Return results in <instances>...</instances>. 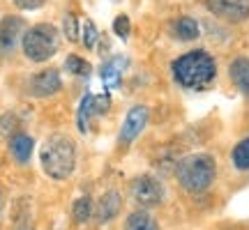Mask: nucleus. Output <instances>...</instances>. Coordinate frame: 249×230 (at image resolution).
<instances>
[{
  "instance_id": "6e6552de",
  "label": "nucleus",
  "mask_w": 249,
  "mask_h": 230,
  "mask_svg": "<svg viewBox=\"0 0 249 230\" xmlns=\"http://www.w3.org/2000/svg\"><path fill=\"white\" fill-rule=\"evenodd\" d=\"M26 35V23L18 16H5L0 21V58L14 53L17 44Z\"/></svg>"
},
{
  "instance_id": "aec40b11",
  "label": "nucleus",
  "mask_w": 249,
  "mask_h": 230,
  "mask_svg": "<svg viewBox=\"0 0 249 230\" xmlns=\"http://www.w3.org/2000/svg\"><path fill=\"white\" fill-rule=\"evenodd\" d=\"M81 33H83V35H81V39H83V46H86V49H92V46L97 44L99 33H97V28H95V23H92L90 18L83 23V26H81Z\"/></svg>"
},
{
  "instance_id": "0eeeda50",
  "label": "nucleus",
  "mask_w": 249,
  "mask_h": 230,
  "mask_svg": "<svg viewBox=\"0 0 249 230\" xmlns=\"http://www.w3.org/2000/svg\"><path fill=\"white\" fill-rule=\"evenodd\" d=\"M111 106V97L108 95H86L81 99L79 106V115H76V122H79V131L88 133V127L92 122V117L104 115Z\"/></svg>"
},
{
  "instance_id": "f3484780",
  "label": "nucleus",
  "mask_w": 249,
  "mask_h": 230,
  "mask_svg": "<svg viewBox=\"0 0 249 230\" xmlns=\"http://www.w3.org/2000/svg\"><path fill=\"white\" fill-rule=\"evenodd\" d=\"M231 161L238 170H249V138H242L231 152Z\"/></svg>"
},
{
  "instance_id": "5701e85b",
  "label": "nucleus",
  "mask_w": 249,
  "mask_h": 230,
  "mask_svg": "<svg viewBox=\"0 0 249 230\" xmlns=\"http://www.w3.org/2000/svg\"><path fill=\"white\" fill-rule=\"evenodd\" d=\"M46 0H14V5H17L18 9H37L42 7Z\"/></svg>"
},
{
  "instance_id": "4be33fe9",
  "label": "nucleus",
  "mask_w": 249,
  "mask_h": 230,
  "mask_svg": "<svg viewBox=\"0 0 249 230\" xmlns=\"http://www.w3.org/2000/svg\"><path fill=\"white\" fill-rule=\"evenodd\" d=\"M129 28H132V23H129V18L124 16V14H120V16L113 21V33H116L118 37H127L129 35Z\"/></svg>"
},
{
  "instance_id": "9b49d317",
  "label": "nucleus",
  "mask_w": 249,
  "mask_h": 230,
  "mask_svg": "<svg viewBox=\"0 0 249 230\" xmlns=\"http://www.w3.org/2000/svg\"><path fill=\"white\" fill-rule=\"evenodd\" d=\"M123 207V198H120V191L111 189L97 200V210H95V216H97V223H107L113 221Z\"/></svg>"
},
{
  "instance_id": "412c9836",
  "label": "nucleus",
  "mask_w": 249,
  "mask_h": 230,
  "mask_svg": "<svg viewBox=\"0 0 249 230\" xmlns=\"http://www.w3.org/2000/svg\"><path fill=\"white\" fill-rule=\"evenodd\" d=\"M62 33H65V37H67L70 42H76V39H79L81 28H79V21H76L74 14H67V16H65V21H62Z\"/></svg>"
},
{
  "instance_id": "f257e3e1",
  "label": "nucleus",
  "mask_w": 249,
  "mask_h": 230,
  "mask_svg": "<svg viewBox=\"0 0 249 230\" xmlns=\"http://www.w3.org/2000/svg\"><path fill=\"white\" fill-rule=\"evenodd\" d=\"M171 69H173L176 83L187 90H205L217 76V65H214L213 55L201 49L180 55Z\"/></svg>"
},
{
  "instance_id": "423d86ee",
  "label": "nucleus",
  "mask_w": 249,
  "mask_h": 230,
  "mask_svg": "<svg viewBox=\"0 0 249 230\" xmlns=\"http://www.w3.org/2000/svg\"><path fill=\"white\" fill-rule=\"evenodd\" d=\"M148 117H150L148 106L136 104V106L129 108V113H127V117H124V122H123V129H120V136H118L120 148H129V145L139 138V133H141L143 129H145V124H148Z\"/></svg>"
},
{
  "instance_id": "2eb2a0df",
  "label": "nucleus",
  "mask_w": 249,
  "mask_h": 230,
  "mask_svg": "<svg viewBox=\"0 0 249 230\" xmlns=\"http://www.w3.org/2000/svg\"><path fill=\"white\" fill-rule=\"evenodd\" d=\"M171 35L176 37V39H180V42H192V39H196L201 33H198V23H196L194 18L180 16L171 23Z\"/></svg>"
},
{
  "instance_id": "f03ea898",
  "label": "nucleus",
  "mask_w": 249,
  "mask_h": 230,
  "mask_svg": "<svg viewBox=\"0 0 249 230\" xmlns=\"http://www.w3.org/2000/svg\"><path fill=\"white\" fill-rule=\"evenodd\" d=\"M39 161H42V168H44V173L49 177L67 180L74 173V166H76V145H74L70 136L53 133L42 145Z\"/></svg>"
},
{
  "instance_id": "39448f33",
  "label": "nucleus",
  "mask_w": 249,
  "mask_h": 230,
  "mask_svg": "<svg viewBox=\"0 0 249 230\" xmlns=\"http://www.w3.org/2000/svg\"><path fill=\"white\" fill-rule=\"evenodd\" d=\"M129 194H132L134 203L141 205L143 210L148 207H157V205L164 203V196H166V189L157 177L152 175H139L129 186Z\"/></svg>"
},
{
  "instance_id": "9d476101",
  "label": "nucleus",
  "mask_w": 249,
  "mask_h": 230,
  "mask_svg": "<svg viewBox=\"0 0 249 230\" xmlns=\"http://www.w3.org/2000/svg\"><path fill=\"white\" fill-rule=\"evenodd\" d=\"M62 88V81L58 69H44V71H37L28 79V92L33 97H51L55 92H60Z\"/></svg>"
},
{
  "instance_id": "f8f14e48",
  "label": "nucleus",
  "mask_w": 249,
  "mask_h": 230,
  "mask_svg": "<svg viewBox=\"0 0 249 230\" xmlns=\"http://www.w3.org/2000/svg\"><path fill=\"white\" fill-rule=\"evenodd\" d=\"M33 148H35V141L28 136V133H12L9 136V152L12 157L18 161V164H26L33 154Z\"/></svg>"
},
{
  "instance_id": "7ed1b4c3",
  "label": "nucleus",
  "mask_w": 249,
  "mask_h": 230,
  "mask_svg": "<svg viewBox=\"0 0 249 230\" xmlns=\"http://www.w3.org/2000/svg\"><path fill=\"white\" fill-rule=\"evenodd\" d=\"M217 175V164L210 154H189L178 164L176 177L180 186L189 194H203L205 189H210Z\"/></svg>"
},
{
  "instance_id": "6ab92c4d",
  "label": "nucleus",
  "mask_w": 249,
  "mask_h": 230,
  "mask_svg": "<svg viewBox=\"0 0 249 230\" xmlns=\"http://www.w3.org/2000/svg\"><path fill=\"white\" fill-rule=\"evenodd\" d=\"M65 67L71 71V74H76V76H88L90 74V65L83 58L79 55H70L67 60H65Z\"/></svg>"
},
{
  "instance_id": "4468645a",
  "label": "nucleus",
  "mask_w": 249,
  "mask_h": 230,
  "mask_svg": "<svg viewBox=\"0 0 249 230\" xmlns=\"http://www.w3.org/2000/svg\"><path fill=\"white\" fill-rule=\"evenodd\" d=\"M124 58L116 55V58H111V60L102 67V81H104V85L107 88H118L120 85V81H123V74H124Z\"/></svg>"
},
{
  "instance_id": "20e7f679",
  "label": "nucleus",
  "mask_w": 249,
  "mask_h": 230,
  "mask_svg": "<svg viewBox=\"0 0 249 230\" xmlns=\"http://www.w3.org/2000/svg\"><path fill=\"white\" fill-rule=\"evenodd\" d=\"M23 55L33 62H46L51 60L58 49H60V35L51 23H37L28 28L23 39H21Z\"/></svg>"
},
{
  "instance_id": "1a4fd4ad",
  "label": "nucleus",
  "mask_w": 249,
  "mask_h": 230,
  "mask_svg": "<svg viewBox=\"0 0 249 230\" xmlns=\"http://www.w3.org/2000/svg\"><path fill=\"white\" fill-rule=\"evenodd\" d=\"M205 7L231 23H240L249 16V0H205Z\"/></svg>"
},
{
  "instance_id": "ddd939ff",
  "label": "nucleus",
  "mask_w": 249,
  "mask_h": 230,
  "mask_svg": "<svg viewBox=\"0 0 249 230\" xmlns=\"http://www.w3.org/2000/svg\"><path fill=\"white\" fill-rule=\"evenodd\" d=\"M231 81L245 97H249V58H235L229 67Z\"/></svg>"
},
{
  "instance_id": "dca6fc26",
  "label": "nucleus",
  "mask_w": 249,
  "mask_h": 230,
  "mask_svg": "<svg viewBox=\"0 0 249 230\" xmlns=\"http://www.w3.org/2000/svg\"><path fill=\"white\" fill-rule=\"evenodd\" d=\"M124 230H160V226L148 212H134L127 216Z\"/></svg>"
},
{
  "instance_id": "a211bd4d",
  "label": "nucleus",
  "mask_w": 249,
  "mask_h": 230,
  "mask_svg": "<svg viewBox=\"0 0 249 230\" xmlns=\"http://www.w3.org/2000/svg\"><path fill=\"white\" fill-rule=\"evenodd\" d=\"M71 214H74V221H76V223H86V221H88L90 214H92V203H90L88 196H83V198H79V200L74 203Z\"/></svg>"
}]
</instances>
